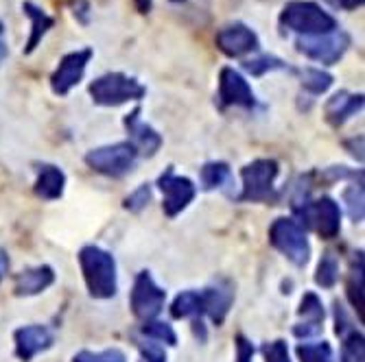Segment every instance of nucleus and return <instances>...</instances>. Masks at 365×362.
I'll list each match as a JSON object with an SVG mask.
<instances>
[{
	"label": "nucleus",
	"mask_w": 365,
	"mask_h": 362,
	"mask_svg": "<svg viewBox=\"0 0 365 362\" xmlns=\"http://www.w3.org/2000/svg\"><path fill=\"white\" fill-rule=\"evenodd\" d=\"M344 147H346V151H348L354 159L363 161V136H354V138L346 140Z\"/></svg>",
	"instance_id": "ea45409f"
},
{
	"label": "nucleus",
	"mask_w": 365,
	"mask_h": 362,
	"mask_svg": "<svg viewBox=\"0 0 365 362\" xmlns=\"http://www.w3.org/2000/svg\"><path fill=\"white\" fill-rule=\"evenodd\" d=\"M123 124H125V131L129 140L134 144V149L138 151L140 157H153L158 155V151L162 149V136L158 131L143 120V107H134L125 118H123Z\"/></svg>",
	"instance_id": "4468645a"
},
{
	"label": "nucleus",
	"mask_w": 365,
	"mask_h": 362,
	"mask_svg": "<svg viewBox=\"0 0 365 362\" xmlns=\"http://www.w3.org/2000/svg\"><path fill=\"white\" fill-rule=\"evenodd\" d=\"M260 353H262L264 362H291L289 345L282 339H276L272 343H264L260 347Z\"/></svg>",
	"instance_id": "72a5a7b5"
},
{
	"label": "nucleus",
	"mask_w": 365,
	"mask_h": 362,
	"mask_svg": "<svg viewBox=\"0 0 365 362\" xmlns=\"http://www.w3.org/2000/svg\"><path fill=\"white\" fill-rule=\"evenodd\" d=\"M278 24L282 31L295 33L297 38H319L341 28L337 18L315 0H291L282 7Z\"/></svg>",
	"instance_id": "f03ea898"
},
{
	"label": "nucleus",
	"mask_w": 365,
	"mask_h": 362,
	"mask_svg": "<svg viewBox=\"0 0 365 362\" xmlns=\"http://www.w3.org/2000/svg\"><path fill=\"white\" fill-rule=\"evenodd\" d=\"M341 199L346 203L348 216L352 223H363V214H365V199H363V175H359L356 179H350V186H346Z\"/></svg>",
	"instance_id": "c85d7f7f"
},
{
	"label": "nucleus",
	"mask_w": 365,
	"mask_h": 362,
	"mask_svg": "<svg viewBox=\"0 0 365 362\" xmlns=\"http://www.w3.org/2000/svg\"><path fill=\"white\" fill-rule=\"evenodd\" d=\"M53 284H55V271H53V267L40 265V267L24 269L22 273L16 275V280H14V292L18 294V297H36V294L44 292Z\"/></svg>",
	"instance_id": "aec40b11"
},
{
	"label": "nucleus",
	"mask_w": 365,
	"mask_h": 362,
	"mask_svg": "<svg viewBox=\"0 0 365 362\" xmlns=\"http://www.w3.org/2000/svg\"><path fill=\"white\" fill-rule=\"evenodd\" d=\"M297 316H300V323L293 325V336L295 339H300L302 343H307V341H313L315 336L322 334L326 310H324L322 299L317 297V292L309 290V292L302 294L300 308H297Z\"/></svg>",
	"instance_id": "dca6fc26"
},
{
	"label": "nucleus",
	"mask_w": 365,
	"mask_h": 362,
	"mask_svg": "<svg viewBox=\"0 0 365 362\" xmlns=\"http://www.w3.org/2000/svg\"><path fill=\"white\" fill-rule=\"evenodd\" d=\"M269 245L282 253L293 267L302 269L311 260V243L307 229L293 216H278L269 225Z\"/></svg>",
	"instance_id": "423d86ee"
},
{
	"label": "nucleus",
	"mask_w": 365,
	"mask_h": 362,
	"mask_svg": "<svg viewBox=\"0 0 365 362\" xmlns=\"http://www.w3.org/2000/svg\"><path fill=\"white\" fill-rule=\"evenodd\" d=\"M215 46L219 53H223L230 59H245L247 55L260 50V38L250 24L235 20V22L223 24L217 31Z\"/></svg>",
	"instance_id": "f8f14e48"
},
{
	"label": "nucleus",
	"mask_w": 365,
	"mask_h": 362,
	"mask_svg": "<svg viewBox=\"0 0 365 362\" xmlns=\"http://www.w3.org/2000/svg\"><path fill=\"white\" fill-rule=\"evenodd\" d=\"M333 314H335V334H337L339 339H344L346 334H350L352 330H356V325H354L352 316L348 314V310H346V306H344L341 302H335Z\"/></svg>",
	"instance_id": "c9c22d12"
},
{
	"label": "nucleus",
	"mask_w": 365,
	"mask_h": 362,
	"mask_svg": "<svg viewBox=\"0 0 365 362\" xmlns=\"http://www.w3.org/2000/svg\"><path fill=\"white\" fill-rule=\"evenodd\" d=\"M3 33H5V22L0 20V36H3Z\"/></svg>",
	"instance_id": "37998d69"
},
{
	"label": "nucleus",
	"mask_w": 365,
	"mask_h": 362,
	"mask_svg": "<svg viewBox=\"0 0 365 362\" xmlns=\"http://www.w3.org/2000/svg\"><path fill=\"white\" fill-rule=\"evenodd\" d=\"M92 103L98 107H120L127 103H138L147 96L145 83L125 73H106L88 85Z\"/></svg>",
	"instance_id": "20e7f679"
},
{
	"label": "nucleus",
	"mask_w": 365,
	"mask_h": 362,
	"mask_svg": "<svg viewBox=\"0 0 365 362\" xmlns=\"http://www.w3.org/2000/svg\"><path fill=\"white\" fill-rule=\"evenodd\" d=\"M79 269L92 299H112L118 292L116 260L110 251L98 245H86L79 249Z\"/></svg>",
	"instance_id": "f257e3e1"
},
{
	"label": "nucleus",
	"mask_w": 365,
	"mask_h": 362,
	"mask_svg": "<svg viewBox=\"0 0 365 362\" xmlns=\"http://www.w3.org/2000/svg\"><path fill=\"white\" fill-rule=\"evenodd\" d=\"M341 277V267H339V257L333 251L322 253L317 262V271H315V284L324 290H330L339 284Z\"/></svg>",
	"instance_id": "bb28decb"
},
{
	"label": "nucleus",
	"mask_w": 365,
	"mask_h": 362,
	"mask_svg": "<svg viewBox=\"0 0 365 362\" xmlns=\"http://www.w3.org/2000/svg\"><path fill=\"white\" fill-rule=\"evenodd\" d=\"M14 345H16L18 360L31 362L38 353H44L55 345V334L46 325H38V323L22 325L14 332Z\"/></svg>",
	"instance_id": "2eb2a0df"
},
{
	"label": "nucleus",
	"mask_w": 365,
	"mask_h": 362,
	"mask_svg": "<svg viewBox=\"0 0 365 362\" xmlns=\"http://www.w3.org/2000/svg\"><path fill=\"white\" fill-rule=\"evenodd\" d=\"M71 362H127V356L118 347H110V349H103V351L81 349V351H77L73 356Z\"/></svg>",
	"instance_id": "2f4dec72"
},
{
	"label": "nucleus",
	"mask_w": 365,
	"mask_h": 362,
	"mask_svg": "<svg viewBox=\"0 0 365 362\" xmlns=\"http://www.w3.org/2000/svg\"><path fill=\"white\" fill-rule=\"evenodd\" d=\"M324 3L337 11H356L363 7L365 0H324Z\"/></svg>",
	"instance_id": "58836bf2"
},
{
	"label": "nucleus",
	"mask_w": 365,
	"mask_h": 362,
	"mask_svg": "<svg viewBox=\"0 0 365 362\" xmlns=\"http://www.w3.org/2000/svg\"><path fill=\"white\" fill-rule=\"evenodd\" d=\"M22 14L29 18V40H26V46H24V55H33L38 50V46L44 42V38L48 36V31L55 26V18L44 11V7H40L38 3H33V0H24L22 3Z\"/></svg>",
	"instance_id": "a211bd4d"
},
{
	"label": "nucleus",
	"mask_w": 365,
	"mask_h": 362,
	"mask_svg": "<svg viewBox=\"0 0 365 362\" xmlns=\"http://www.w3.org/2000/svg\"><path fill=\"white\" fill-rule=\"evenodd\" d=\"M293 75H297V81H300V87L309 94V96H322L326 94L330 87L335 83V77L322 70V68H315V65H304V68H293L291 70Z\"/></svg>",
	"instance_id": "4be33fe9"
},
{
	"label": "nucleus",
	"mask_w": 365,
	"mask_h": 362,
	"mask_svg": "<svg viewBox=\"0 0 365 362\" xmlns=\"http://www.w3.org/2000/svg\"><path fill=\"white\" fill-rule=\"evenodd\" d=\"M293 218L304 229L315 232L322 240H335L341 234V208L333 196L307 199L297 206H291Z\"/></svg>",
	"instance_id": "39448f33"
},
{
	"label": "nucleus",
	"mask_w": 365,
	"mask_h": 362,
	"mask_svg": "<svg viewBox=\"0 0 365 362\" xmlns=\"http://www.w3.org/2000/svg\"><path fill=\"white\" fill-rule=\"evenodd\" d=\"M136 347H138V353H140L138 362H167V351H164V347L158 345V343H151V341H145V339L138 336Z\"/></svg>",
	"instance_id": "f704fd0d"
},
{
	"label": "nucleus",
	"mask_w": 365,
	"mask_h": 362,
	"mask_svg": "<svg viewBox=\"0 0 365 362\" xmlns=\"http://www.w3.org/2000/svg\"><path fill=\"white\" fill-rule=\"evenodd\" d=\"M167 304V290L160 288L149 271H140L134 277V286L129 292V308L138 321H153L160 316Z\"/></svg>",
	"instance_id": "1a4fd4ad"
},
{
	"label": "nucleus",
	"mask_w": 365,
	"mask_h": 362,
	"mask_svg": "<svg viewBox=\"0 0 365 362\" xmlns=\"http://www.w3.org/2000/svg\"><path fill=\"white\" fill-rule=\"evenodd\" d=\"M202 299H204V316H208L219 327L223 325L232 304H235V288L227 282H219L202 290Z\"/></svg>",
	"instance_id": "6ab92c4d"
},
{
	"label": "nucleus",
	"mask_w": 365,
	"mask_h": 362,
	"mask_svg": "<svg viewBox=\"0 0 365 362\" xmlns=\"http://www.w3.org/2000/svg\"><path fill=\"white\" fill-rule=\"evenodd\" d=\"M235 347H237V362H252V358L256 353V347L247 336L237 334L235 336Z\"/></svg>",
	"instance_id": "e433bc0d"
},
{
	"label": "nucleus",
	"mask_w": 365,
	"mask_h": 362,
	"mask_svg": "<svg viewBox=\"0 0 365 362\" xmlns=\"http://www.w3.org/2000/svg\"><path fill=\"white\" fill-rule=\"evenodd\" d=\"M171 316L182 321V319H204V299L202 290H182L171 304Z\"/></svg>",
	"instance_id": "5701e85b"
},
{
	"label": "nucleus",
	"mask_w": 365,
	"mask_h": 362,
	"mask_svg": "<svg viewBox=\"0 0 365 362\" xmlns=\"http://www.w3.org/2000/svg\"><path fill=\"white\" fill-rule=\"evenodd\" d=\"M339 362H365V339L363 332L352 330L341 339Z\"/></svg>",
	"instance_id": "7c9ffc66"
},
{
	"label": "nucleus",
	"mask_w": 365,
	"mask_h": 362,
	"mask_svg": "<svg viewBox=\"0 0 365 362\" xmlns=\"http://www.w3.org/2000/svg\"><path fill=\"white\" fill-rule=\"evenodd\" d=\"M300 362H335L333 345L328 341H307L300 343L295 349Z\"/></svg>",
	"instance_id": "c756f323"
},
{
	"label": "nucleus",
	"mask_w": 365,
	"mask_h": 362,
	"mask_svg": "<svg viewBox=\"0 0 365 362\" xmlns=\"http://www.w3.org/2000/svg\"><path fill=\"white\" fill-rule=\"evenodd\" d=\"M73 16L77 22L81 24H88L90 18H92V7L88 0H73Z\"/></svg>",
	"instance_id": "4c0bfd02"
},
{
	"label": "nucleus",
	"mask_w": 365,
	"mask_h": 362,
	"mask_svg": "<svg viewBox=\"0 0 365 362\" xmlns=\"http://www.w3.org/2000/svg\"><path fill=\"white\" fill-rule=\"evenodd\" d=\"M138 159H140L138 151L127 140L90 149L83 157L88 169H92L94 173L103 175V177H112V179H120V177L129 175L136 169Z\"/></svg>",
	"instance_id": "0eeeda50"
},
{
	"label": "nucleus",
	"mask_w": 365,
	"mask_h": 362,
	"mask_svg": "<svg viewBox=\"0 0 365 362\" xmlns=\"http://www.w3.org/2000/svg\"><path fill=\"white\" fill-rule=\"evenodd\" d=\"M169 3H173V5H182V3H186V0H169Z\"/></svg>",
	"instance_id": "c03bdc74"
},
{
	"label": "nucleus",
	"mask_w": 365,
	"mask_h": 362,
	"mask_svg": "<svg viewBox=\"0 0 365 362\" xmlns=\"http://www.w3.org/2000/svg\"><path fill=\"white\" fill-rule=\"evenodd\" d=\"M352 46V38L350 33H346L344 28H337L328 36H319V38H297L295 40V50L304 55L311 61H317L322 65H335L339 63L346 53Z\"/></svg>",
	"instance_id": "6e6552de"
},
{
	"label": "nucleus",
	"mask_w": 365,
	"mask_h": 362,
	"mask_svg": "<svg viewBox=\"0 0 365 362\" xmlns=\"http://www.w3.org/2000/svg\"><path fill=\"white\" fill-rule=\"evenodd\" d=\"M356 257H352V267H350V275H348V284H346V292H348V299L352 304V308L356 310L359 314V321L363 323L365 316H363V308H365V302H363V251L354 253Z\"/></svg>",
	"instance_id": "b1692460"
},
{
	"label": "nucleus",
	"mask_w": 365,
	"mask_h": 362,
	"mask_svg": "<svg viewBox=\"0 0 365 362\" xmlns=\"http://www.w3.org/2000/svg\"><path fill=\"white\" fill-rule=\"evenodd\" d=\"M134 5H136L138 14L147 16V14H151V9H153V0H134Z\"/></svg>",
	"instance_id": "a19ab883"
},
{
	"label": "nucleus",
	"mask_w": 365,
	"mask_h": 362,
	"mask_svg": "<svg viewBox=\"0 0 365 362\" xmlns=\"http://www.w3.org/2000/svg\"><path fill=\"white\" fill-rule=\"evenodd\" d=\"M155 186L162 192V210L167 218L180 216L197 196V186L192 183V179L178 175L173 166H169L158 177Z\"/></svg>",
	"instance_id": "9b49d317"
},
{
	"label": "nucleus",
	"mask_w": 365,
	"mask_h": 362,
	"mask_svg": "<svg viewBox=\"0 0 365 362\" xmlns=\"http://www.w3.org/2000/svg\"><path fill=\"white\" fill-rule=\"evenodd\" d=\"M217 107L223 112L227 107H241L247 112H254L258 107V98L239 70H235L232 65H223L219 70V87H217Z\"/></svg>",
	"instance_id": "9d476101"
},
{
	"label": "nucleus",
	"mask_w": 365,
	"mask_h": 362,
	"mask_svg": "<svg viewBox=\"0 0 365 362\" xmlns=\"http://www.w3.org/2000/svg\"><path fill=\"white\" fill-rule=\"evenodd\" d=\"M243 70L252 77H264L269 73H278V70H293L291 65L276 57V55H269V53H260L256 57H250V59H243Z\"/></svg>",
	"instance_id": "a878e982"
},
{
	"label": "nucleus",
	"mask_w": 365,
	"mask_h": 362,
	"mask_svg": "<svg viewBox=\"0 0 365 362\" xmlns=\"http://www.w3.org/2000/svg\"><path fill=\"white\" fill-rule=\"evenodd\" d=\"M36 183H33V192L42 201H57L63 196L66 190V173L55 166V164H38L36 166Z\"/></svg>",
	"instance_id": "412c9836"
},
{
	"label": "nucleus",
	"mask_w": 365,
	"mask_h": 362,
	"mask_svg": "<svg viewBox=\"0 0 365 362\" xmlns=\"http://www.w3.org/2000/svg\"><path fill=\"white\" fill-rule=\"evenodd\" d=\"M0 280H3V267H0Z\"/></svg>",
	"instance_id": "a18cd8bd"
},
{
	"label": "nucleus",
	"mask_w": 365,
	"mask_h": 362,
	"mask_svg": "<svg viewBox=\"0 0 365 362\" xmlns=\"http://www.w3.org/2000/svg\"><path fill=\"white\" fill-rule=\"evenodd\" d=\"M199 181L206 192L225 188L232 183V171L227 161H206L202 169H199Z\"/></svg>",
	"instance_id": "393cba45"
},
{
	"label": "nucleus",
	"mask_w": 365,
	"mask_h": 362,
	"mask_svg": "<svg viewBox=\"0 0 365 362\" xmlns=\"http://www.w3.org/2000/svg\"><path fill=\"white\" fill-rule=\"evenodd\" d=\"M94 57V50L92 48H77V50H71L66 53L57 68L53 70L51 75V90L55 96H68L86 77V70H88V63L92 61Z\"/></svg>",
	"instance_id": "ddd939ff"
},
{
	"label": "nucleus",
	"mask_w": 365,
	"mask_h": 362,
	"mask_svg": "<svg viewBox=\"0 0 365 362\" xmlns=\"http://www.w3.org/2000/svg\"><path fill=\"white\" fill-rule=\"evenodd\" d=\"M280 175V164L272 157L254 159L241 169V192L237 201L241 203H274L278 199L276 179Z\"/></svg>",
	"instance_id": "7ed1b4c3"
},
{
	"label": "nucleus",
	"mask_w": 365,
	"mask_h": 362,
	"mask_svg": "<svg viewBox=\"0 0 365 362\" xmlns=\"http://www.w3.org/2000/svg\"><path fill=\"white\" fill-rule=\"evenodd\" d=\"M140 339L145 341H151V343H158V345H167V347H175L178 345V334L173 330V325L164 323V321H145L140 325Z\"/></svg>",
	"instance_id": "cd10ccee"
},
{
	"label": "nucleus",
	"mask_w": 365,
	"mask_h": 362,
	"mask_svg": "<svg viewBox=\"0 0 365 362\" xmlns=\"http://www.w3.org/2000/svg\"><path fill=\"white\" fill-rule=\"evenodd\" d=\"M7 57H9V48H7V44H5V42H0V63H3Z\"/></svg>",
	"instance_id": "79ce46f5"
},
{
	"label": "nucleus",
	"mask_w": 365,
	"mask_h": 362,
	"mask_svg": "<svg viewBox=\"0 0 365 362\" xmlns=\"http://www.w3.org/2000/svg\"><path fill=\"white\" fill-rule=\"evenodd\" d=\"M365 98L361 92H348V90H339L333 96L328 98L324 105V118L330 127H344L348 120H352L356 114L363 112Z\"/></svg>",
	"instance_id": "f3484780"
},
{
	"label": "nucleus",
	"mask_w": 365,
	"mask_h": 362,
	"mask_svg": "<svg viewBox=\"0 0 365 362\" xmlns=\"http://www.w3.org/2000/svg\"><path fill=\"white\" fill-rule=\"evenodd\" d=\"M151 194H153L151 186H149V183H140L136 190H131V192L125 196L123 208H125L127 212H131V214H138V212H143V210L149 206Z\"/></svg>",
	"instance_id": "473e14b6"
}]
</instances>
